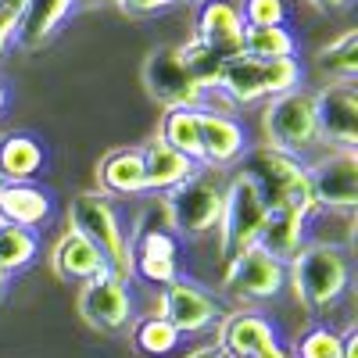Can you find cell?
I'll list each match as a JSON object with an SVG mask.
<instances>
[{"label": "cell", "mask_w": 358, "mask_h": 358, "mask_svg": "<svg viewBox=\"0 0 358 358\" xmlns=\"http://www.w3.org/2000/svg\"><path fill=\"white\" fill-rule=\"evenodd\" d=\"M172 151L190 158L201 169V126H197V108H169L162 115V126L155 133Z\"/></svg>", "instance_id": "obj_26"}, {"label": "cell", "mask_w": 358, "mask_h": 358, "mask_svg": "<svg viewBox=\"0 0 358 358\" xmlns=\"http://www.w3.org/2000/svg\"><path fill=\"white\" fill-rule=\"evenodd\" d=\"M236 176H244L255 183V190L262 194L265 208H290L301 212L305 219L315 215V204L308 194V176H305V162L290 158L283 151H273L268 143H255L244 151V158L233 165Z\"/></svg>", "instance_id": "obj_3"}, {"label": "cell", "mask_w": 358, "mask_h": 358, "mask_svg": "<svg viewBox=\"0 0 358 358\" xmlns=\"http://www.w3.org/2000/svg\"><path fill=\"white\" fill-rule=\"evenodd\" d=\"M187 358H226L215 344H197L194 351H187Z\"/></svg>", "instance_id": "obj_39"}, {"label": "cell", "mask_w": 358, "mask_h": 358, "mask_svg": "<svg viewBox=\"0 0 358 358\" xmlns=\"http://www.w3.org/2000/svg\"><path fill=\"white\" fill-rule=\"evenodd\" d=\"M22 4L25 0H4V4H0V57L15 47V25H18Z\"/></svg>", "instance_id": "obj_35"}, {"label": "cell", "mask_w": 358, "mask_h": 358, "mask_svg": "<svg viewBox=\"0 0 358 358\" xmlns=\"http://www.w3.org/2000/svg\"><path fill=\"white\" fill-rule=\"evenodd\" d=\"M133 276L147 287H169L183 276V244L176 233H147L133 241Z\"/></svg>", "instance_id": "obj_16"}, {"label": "cell", "mask_w": 358, "mask_h": 358, "mask_svg": "<svg viewBox=\"0 0 358 358\" xmlns=\"http://www.w3.org/2000/svg\"><path fill=\"white\" fill-rule=\"evenodd\" d=\"M341 358H358V330L351 322L341 330Z\"/></svg>", "instance_id": "obj_37"}, {"label": "cell", "mask_w": 358, "mask_h": 358, "mask_svg": "<svg viewBox=\"0 0 358 358\" xmlns=\"http://www.w3.org/2000/svg\"><path fill=\"white\" fill-rule=\"evenodd\" d=\"M262 136L273 151H283L290 158H308L319 151V126H315V101L312 90L297 86L290 94L268 97L262 104Z\"/></svg>", "instance_id": "obj_4"}, {"label": "cell", "mask_w": 358, "mask_h": 358, "mask_svg": "<svg viewBox=\"0 0 358 358\" xmlns=\"http://www.w3.org/2000/svg\"><path fill=\"white\" fill-rule=\"evenodd\" d=\"M8 101H11V94H8V83L0 79V115H4V108H8Z\"/></svg>", "instance_id": "obj_41"}, {"label": "cell", "mask_w": 358, "mask_h": 358, "mask_svg": "<svg viewBox=\"0 0 358 358\" xmlns=\"http://www.w3.org/2000/svg\"><path fill=\"white\" fill-rule=\"evenodd\" d=\"M244 15L241 0H201L194 15V36L212 47L222 62L244 54Z\"/></svg>", "instance_id": "obj_14"}, {"label": "cell", "mask_w": 358, "mask_h": 358, "mask_svg": "<svg viewBox=\"0 0 358 358\" xmlns=\"http://www.w3.org/2000/svg\"><path fill=\"white\" fill-rule=\"evenodd\" d=\"M169 212H172V229L176 236L187 241H204L219 229L222 219V201H226V183L215 172H194L190 179H183L176 190L165 194Z\"/></svg>", "instance_id": "obj_5"}, {"label": "cell", "mask_w": 358, "mask_h": 358, "mask_svg": "<svg viewBox=\"0 0 358 358\" xmlns=\"http://www.w3.org/2000/svg\"><path fill=\"white\" fill-rule=\"evenodd\" d=\"M133 290H129V280L115 276V273H104L79 283L76 290V312L79 319L97 334H122L129 330L133 322Z\"/></svg>", "instance_id": "obj_9"}, {"label": "cell", "mask_w": 358, "mask_h": 358, "mask_svg": "<svg viewBox=\"0 0 358 358\" xmlns=\"http://www.w3.org/2000/svg\"><path fill=\"white\" fill-rule=\"evenodd\" d=\"M143 86L151 101L169 108H201L204 90L190 79V72L179 62V47H155L143 57Z\"/></svg>", "instance_id": "obj_12"}, {"label": "cell", "mask_w": 358, "mask_h": 358, "mask_svg": "<svg viewBox=\"0 0 358 358\" xmlns=\"http://www.w3.org/2000/svg\"><path fill=\"white\" fill-rule=\"evenodd\" d=\"M273 341H280L276 322L262 312H255V308L222 312V319L215 322V348L226 358H251L255 351H262Z\"/></svg>", "instance_id": "obj_15"}, {"label": "cell", "mask_w": 358, "mask_h": 358, "mask_svg": "<svg viewBox=\"0 0 358 358\" xmlns=\"http://www.w3.org/2000/svg\"><path fill=\"white\" fill-rule=\"evenodd\" d=\"M65 219L72 233H79L83 241H90L101 251L108 273L133 280V244H129V229L122 215H118L115 197L101 190H79L65 204Z\"/></svg>", "instance_id": "obj_2"}, {"label": "cell", "mask_w": 358, "mask_h": 358, "mask_svg": "<svg viewBox=\"0 0 358 358\" xmlns=\"http://www.w3.org/2000/svg\"><path fill=\"white\" fill-rule=\"evenodd\" d=\"M215 90H219V94H222L233 108H251V104H262V101H265L262 62H255V57H248V54L226 57Z\"/></svg>", "instance_id": "obj_23"}, {"label": "cell", "mask_w": 358, "mask_h": 358, "mask_svg": "<svg viewBox=\"0 0 358 358\" xmlns=\"http://www.w3.org/2000/svg\"><path fill=\"white\" fill-rule=\"evenodd\" d=\"M97 190L108 197H140L147 194L143 183V158L140 147H115L97 162Z\"/></svg>", "instance_id": "obj_21"}, {"label": "cell", "mask_w": 358, "mask_h": 358, "mask_svg": "<svg viewBox=\"0 0 358 358\" xmlns=\"http://www.w3.org/2000/svg\"><path fill=\"white\" fill-rule=\"evenodd\" d=\"M147 233H176L172 229V212H169V201L165 194H151L140 208H136V219L129 226V244L136 236H147Z\"/></svg>", "instance_id": "obj_33"}, {"label": "cell", "mask_w": 358, "mask_h": 358, "mask_svg": "<svg viewBox=\"0 0 358 358\" xmlns=\"http://www.w3.org/2000/svg\"><path fill=\"white\" fill-rule=\"evenodd\" d=\"M140 158H143V183L147 194H169L176 190L183 179H190L197 172V165L190 158H183L179 151H172L169 143H162L158 136H151L140 147Z\"/></svg>", "instance_id": "obj_22"}, {"label": "cell", "mask_w": 358, "mask_h": 358, "mask_svg": "<svg viewBox=\"0 0 358 358\" xmlns=\"http://www.w3.org/2000/svg\"><path fill=\"white\" fill-rule=\"evenodd\" d=\"M251 358H290V348L283 341H273V344H265L262 351H255Z\"/></svg>", "instance_id": "obj_38"}, {"label": "cell", "mask_w": 358, "mask_h": 358, "mask_svg": "<svg viewBox=\"0 0 358 358\" xmlns=\"http://www.w3.org/2000/svg\"><path fill=\"white\" fill-rule=\"evenodd\" d=\"M47 169V147L33 133H4L0 136V183H36Z\"/></svg>", "instance_id": "obj_19"}, {"label": "cell", "mask_w": 358, "mask_h": 358, "mask_svg": "<svg viewBox=\"0 0 358 358\" xmlns=\"http://www.w3.org/2000/svg\"><path fill=\"white\" fill-rule=\"evenodd\" d=\"M244 25H290V0H241Z\"/></svg>", "instance_id": "obj_34"}, {"label": "cell", "mask_w": 358, "mask_h": 358, "mask_svg": "<svg viewBox=\"0 0 358 358\" xmlns=\"http://www.w3.org/2000/svg\"><path fill=\"white\" fill-rule=\"evenodd\" d=\"M262 79H265V101H268L305 86V69L297 57H273V62H262Z\"/></svg>", "instance_id": "obj_32"}, {"label": "cell", "mask_w": 358, "mask_h": 358, "mask_svg": "<svg viewBox=\"0 0 358 358\" xmlns=\"http://www.w3.org/2000/svg\"><path fill=\"white\" fill-rule=\"evenodd\" d=\"M197 126H201V165L204 169H233L248 151V129L236 115L226 111H208L197 108Z\"/></svg>", "instance_id": "obj_13"}, {"label": "cell", "mask_w": 358, "mask_h": 358, "mask_svg": "<svg viewBox=\"0 0 358 358\" xmlns=\"http://www.w3.org/2000/svg\"><path fill=\"white\" fill-rule=\"evenodd\" d=\"M0 4H4V0H0Z\"/></svg>", "instance_id": "obj_44"}, {"label": "cell", "mask_w": 358, "mask_h": 358, "mask_svg": "<svg viewBox=\"0 0 358 358\" xmlns=\"http://www.w3.org/2000/svg\"><path fill=\"white\" fill-rule=\"evenodd\" d=\"M50 268L57 273V280L79 287V283H86V280L101 276L108 265H104V258H101V251H97L94 244L83 241L79 233L65 229V233L54 241V248H50Z\"/></svg>", "instance_id": "obj_20"}, {"label": "cell", "mask_w": 358, "mask_h": 358, "mask_svg": "<svg viewBox=\"0 0 358 358\" xmlns=\"http://www.w3.org/2000/svg\"><path fill=\"white\" fill-rule=\"evenodd\" d=\"M54 215V197L40 183H0V222L40 233Z\"/></svg>", "instance_id": "obj_17"}, {"label": "cell", "mask_w": 358, "mask_h": 358, "mask_svg": "<svg viewBox=\"0 0 358 358\" xmlns=\"http://www.w3.org/2000/svg\"><path fill=\"white\" fill-rule=\"evenodd\" d=\"M129 341H133V348L143 358H165V355H172L179 348L183 337H179L172 326L155 312V315H140V319L129 322Z\"/></svg>", "instance_id": "obj_29"}, {"label": "cell", "mask_w": 358, "mask_h": 358, "mask_svg": "<svg viewBox=\"0 0 358 358\" xmlns=\"http://www.w3.org/2000/svg\"><path fill=\"white\" fill-rule=\"evenodd\" d=\"M305 226H308V219L301 212H290V208H265L258 248L276 255L280 262H287L305 248Z\"/></svg>", "instance_id": "obj_24"}, {"label": "cell", "mask_w": 358, "mask_h": 358, "mask_svg": "<svg viewBox=\"0 0 358 358\" xmlns=\"http://www.w3.org/2000/svg\"><path fill=\"white\" fill-rule=\"evenodd\" d=\"M265 222V201L255 190L251 179L229 176L226 183V201H222V219H219V262L229 265L236 255H244L248 248L258 244V233Z\"/></svg>", "instance_id": "obj_6"}, {"label": "cell", "mask_w": 358, "mask_h": 358, "mask_svg": "<svg viewBox=\"0 0 358 358\" xmlns=\"http://www.w3.org/2000/svg\"><path fill=\"white\" fill-rule=\"evenodd\" d=\"M290 358H341V330L330 322H315L297 337Z\"/></svg>", "instance_id": "obj_31"}, {"label": "cell", "mask_w": 358, "mask_h": 358, "mask_svg": "<svg viewBox=\"0 0 358 358\" xmlns=\"http://www.w3.org/2000/svg\"><path fill=\"white\" fill-rule=\"evenodd\" d=\"M8 280H11V276H4V273H0V297H4V290H8Z\"/></svg>", "instance_id": "obj_42"}, {"label": "cell", "mask_w": 358, "mask_h": 358, "mask_svg": "<svg viewBox=\"0 0 358 358\" xmlns=\"http://www.w3.org/2000/svg\"><path fill=\"white\" fill-rule=\"evenodd\" d=\"M36 255H40V233L25 229V226L0 222V273L15 276V273L33 265Z\"/></svg>", "instance_id": "obj_27"}, {"label": "cell", "mask_w": 358, "mask_h": 358, "mask_svg": "<svg viewBox=\"0 0 358 358\" xmlns=\"http://www.w3.org/2000/svg\"><path fill=\"white\" fill-rule=\"evenodd\" d=\"M308 194L315 212L355 215L358 208V151H326L315 162H305Z\"/></svg>", "instance_id": "obj_8"}, {"label": "cell", "mask_w": 358, "mask_h": 358, "mask_svg": "<svg viewBox=\"0 0 358 358\" xmlns=\"http://www.w3.org/2000/svg\"><path fill=\"white\" fill-rule=\"evenodd\" d=\"M283 287H287V262L262 251L258 244L236 255L229 265H222V294L236 301V308L273 301L283 294Z\"/></svg>", "instance_id": "obj_7"}, {"label": "cell", "mask_w": 358, "mask_h": 358, "mask_svg": "<svg viewBox=\"0 0 358 358\" xmlns=\"http://www.w3.org/2000/svg\"><path fill=\"white\" fill-rule=\"evenodd\" d=\"M122 15H136V18H147V15H162L172 8V0H115Z\"/></svg>", "instance_id": "obj_36"}, {"label": "cell", "mask_w": 358, "mask_h": 358, "mask_svg": "<svg viewBox=\"0 0 358 358\" xmlns=\"http://www.w3.org/2000/svg\"><path fill=\"white\" fill-rule=\"evenodd\" d=\"M172 4H179V0H172ZM187 4H201V0H187Z\"/></svg>", "instance_id": "obj_43"}, {"label": "cell", "mask_w": 358, "mask_h": 358, "mask_svg": "<svg viewBox=\"0 0 358 358\" xmlns=\"http://www.w3.org/2000/svg\"><path fill=\"white\" fill-rule=\"evenodd\" d=\"M287 287L294 301L312 315H330L351 290V258L341 248L305 244L294 258H287Z\"/></svg>", "instance_id": "obj_1"}, {"label": "cell", "mask_w": 358, "mask_h": 358, "mask_svg": "<svg viewBox=\"0 0 358 358\" xmlns=\"http://www.w3.org/2000/svg\"><path fill=\"white\" fill-rule=\"evenodd\" d=\"M315 69L326 83H355L358 79V29H344L341 36L315 50Z\"/></svg>", "instance_id": "obj_25"}, {"label": "cell", "mask_w": 358, "mask_h": 358, "mask_svg": "<svg viewBox=\"0 0 358 358\" xmlns=\"http://www.w3.org/2000/svg\"><path fill=\"white\" fill-rule=\"evenodd\" d=\"M222 312L226 308L219 297L190 276H179L176 283L162 287V297H158V315L179 337H201L208 330H215Z\"/></svg>", "instance_id": "obj_10"}, {"label": "cell", "mask_w": 358, "mask_h": 358, "mask_svg": "<svg viewBox=\"0 0 358 358\" xmlns=\"http://www.w3.org/2000/svg\"><path fill=\"white\" fill-rule=\"evenodd\" d=\"M305 4H312L315 11H341V8L351 4V0H305Z\"/></svg>", "instance_id": "obj_40"}, {"label": "cell", "mask_w": 358, "mask_h": 358, "mask_svg": "<svg viewBox=\"0 0 358 358\" xmlns=\"http://www.w3.org/2000/svg\"><path fill=\"white\" fill-rule=\"evenodd\" d=\"M176 47H179V62H183V69L190 72V79L201 90H215L219 72H222V57L212 47H204L197 36L187 40V43H176Z\"/></svg>", "instance_id": "obj_30"}, {"label": "cell", "mask_w": 358, "mask_h": 358, "mask_svg": "<svg viewBox=\"0 0 358 358\" xmlns=\"http://www.w3.org/2000/svg\"><path fill=\"white\" fill-rule=\"evenodd\" d=\"M244 54L255 62H273V57H297V36L290 25H248L244 29Z\"/></svg>", "instance_id": "obj_28"}, {"label": "cell", "mask_w": 358, "mask_h": 358, "mask_svg": "<svg viewBox=\"0 0 358 358\" xmlns=\"http://www.w3.org/2000/svg\"><path fill=\"white\" fill-rule=\"evenodd\" d=\"M319 143L330 151H355L358 147V90L355 83H326L312 90Z\"/></svg>", "instance_id": "obj_11"}, {"label": "cell", "mask_w": 358, "mask_h": 358, "mask_svg": "<svg viewBox=\"0 0 358 358\" xmlns=\"http://www.w3.org/2000/svg\"><path fill=\"white\" fill-rule=\"evenodd\" d=\"M76 11V0H25L18 25H15V47L22 50H40L54 40V33L69 22Z\"/></svg>", "instance_id": "obj_18"}]
</instances>
